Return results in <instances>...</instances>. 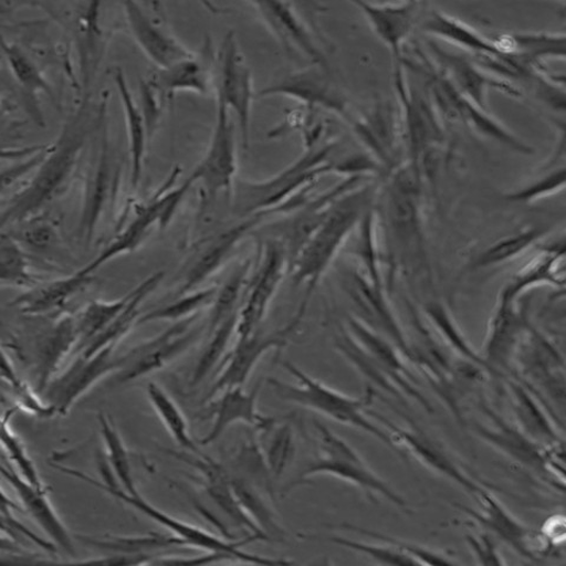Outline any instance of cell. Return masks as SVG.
<instances>
[{
  "instance_id": "6da1fadb",
  "label": "cell",
  "mask_w": 566,
  "mask_h": 566,
  "mask_svg": "<svg viewBox=\"0 0 566 566\" xmlns=\"http://www.w3.org/2000/svg\"><path fill=\"white\" fill-rule=\"evenodd\" d=\"M103 111L95 117L88 93L71 116L51 150L29 184L17 191L2 210V227L25 223L62 198L76 175L85 146Z\"/></svg>"
},
{
  "instance_id": "7a4b0ae2",
  "label": "cell",
  "mask_w": 566,
  "mask_h": 566,
  "mask_svg": "<svg viewBox=\"0 0 566 566\" xmlns=\"http://www.w3.org/2000/svg\"><path fill=\"white\" fill-rule=\"evenodd\" d=\"M377 198L378 188L371 184H363L343 195L334 202L325 221L293 261L290 274L295 286H306L305 295L292 317L296 326L304 321L318 283L347 244L365 212L375 206Z\"/></svg>"
},
{
  "instance_id": "3957f363",
  "label": "cell",
  "mask_w": 566,
  "mask_h": 566,
  "mask_svg": "<svg viewBox=\"0 0 566 566\" xmlns=\"http://www.w3.org/2000/svg\"><path fill=\"white\" fill-rule=\"evenodd\" d=\"M339 142L326 139L306 149L287 168L264 181L237 180L232 193V210L237 218L245 219L271 211L275 217L287 216L305 205L318 177L333 172L328 158Z\"/></svg>"
},
{
  "instance_id": "277c9868",
  "label": "cell",
  "mask_w": 566,
  "mask_h": 566,
  "mask_svg": "<svg viewBox=\"0 0 566 566\" xmlns=\"http://www.w3.org/2000/svg\"><path fill=\"white\" fill-rule=\"evenodd\" d=\"M281 365L296 380V384L269 378L268 382L279 399L375 437L402 457L388 432L368 417L369 406L376 397L374 388H367L363 396L352 397L311 377L292 363L282 361Z\"/></svg>"
},
{
  "instance_id": "5b68a950",
  "label": "cell",
  "mask_w": 566,
  "mask_h": 566,
  "mask_svg": "<svg viewBox=\"0 0 566 566\" xmlns=\"http://www.w3.org/2000/svg\"><path fill=\"white\" fill-rule=\"evenodd\" d=\"M317 437V455L295 480L285 488L292 492L304 486L318 475H329L356 486L368 500H385L398 507L407 509L406 500L365 462L360 453L348 442L334 433L324 423L313 420Z\"/></svg>"
},
{
  "instance_id": "8992f818",
  "label": "cell",
  "mask_w": 566,
  "mask_h": 566,
  "mask_svg": "<svg viewBox=\"0 0 566 566\" xmlns=\"http://www.w3.org/2000/svg\"><path fill=\"white\" fill-rule=\"evenodd\" d=\"M53 468L70 476L77 478V480L92 485L103 491L104 493L112 495V497H115L116 500L136 509L140 513H144L145 516L158 525H161L171 531L172 535L182 539L187 546L200 548V551L207 553L229 555L234 557L235 560L250 564L286 565L292 563L291 560L286 559H275L243 552L242 547L259 541V538L255 536H251L250 538L237 542L223 539L220 536L209 533V531L202 527L186 523L179 518H175L168 515V513L148 503L144 497H142L140 494H129L128 492L124 491L119 484L112 483L114 482L113 480L99 482L94 480L93 476L87 475L85 472L80 470L57 464L53 465Z\"/></svg>"
},
{
  "instance_id": "52a82bcc",
  "label": "cell",
  "mask_w": 566,
  "mask_h": 566,
  "mask_svg": "<svg viewBox=\"0 0 566 566\" xmlns=\"http://www.w3.org/2000/svg\"><path fill=\"white\" fill-rule=\"evenodd\" d=\"M180 174L181 169L175 168L151 199L137 209L134 219L122 229V232L104 248L97 258L81 270L87 274H95L102 265L122 255L135 252L155 228H166L193 186L187 179L180 187H176L177 177Z\"/></svg>"
},
{
  "instance_id": "ba28073f",
  "label": "cell",
  "mask_w": 566,
  "mask_h": 566,
  "mask_svg": "<svg viewBox=\"0 0 566 566\" xmlns=\"http://www.w3.org/2000/svg\"><path fill=\"white\" fill-rule=\"evenodd\" d=\"M483 412L488 422L473 423V431L478 437L512 462L564 491V448L545 449L523 434L515 423L507 422L489 407L484 406Z\"/></svg>"
},
{
  "instance_id": "9c48e42d",
  "label": "cell",
  "mask_w": 566,
  "mask_h": 566,
  "mask_svg": "<svg viewBox=\"0 0 566 566\" xmlns=\"http://www.w3.org/2000/svg\"><path fill=\"white\" fill-rule=\"evenodd\" d=\"M290 270V256L281 242L268 239L260 244L239 310L237 338H245L261 328Z\"/></svg>"
},
{
  "instance_id": "30bf717a",
  "label": "cell",
  "mask_w": 566,
  "mask_h": 566,
  "mask_svg": "<svg viewBox=\"0 0 566 566\" xmlns=\"http://www.w3.org/2000/svg\"><path fill=\"white\" fill-rule=\"evenodd\" d=\"M199 315L174 323L163 333L144 342L122 356V366L114 376L116 385H126L145 378L167 367L184 356L197 344L207 329V325L197 327Z\"/></svg>"
},
{
  "instance_id": "8fae6325",
  "label": "cell",
  "mask_w": 566,
  "mask_h": 566,
  "mask_svg": "<svg viewBox=\"0 0 566 566\" xmlns=\"http://www.w3.org/2000/svg\"><path fill=\"white\" fill-rule=\"evenodd\" d=\"M564 359L555 344L528 323L513 359L510 377L533 389L542 400V397L548 396L564 409Z\"/></svg>"
},
{
  "instance_id": "7c38bea8",
  "label": "cell",
  "mask_w": 566,
  "mask_h": 566,
  "mask_svg": "<svg viewBox=\"0 0 566 566\" xmlns=\"http://www.w3.org/2000/svg\"><path fill=\"white\" fill-rule=\"evenodd\" d=\"M395 86L403 147L409 155L407 164L417 170L421 156L438 149L444 140V128L428 94H423L407 82L400 63H397L395 69Z\"/></svg>"
},
{
  "instance_id": "4fadbf2b",
  "label": "cell",
  "mask_w": 566,
  "mask_h": 566,
  "mask_svg": "<svg viewBox=\"0 0 566 566\" xmlns=\"http://www.w3.org/2000/svg\"><path fill=\"white\" fill-rule=\"evenodd\" d=\"M492 489H485L474 499L480 509L462 504L454 507L465 513L471 522L480 525L509 545L521 557L539 562L552 554L553 548L543 538L538 530L523 523L497 499Z\"/></svg>"
},
{
  "instance_id": "5bb4252c",
  "label": "cell",
  "mask_w": 566,
  "mask_h": 566,
  "mask_svg": "<svg viewBox=\"0 0 566 566\" xmlns=\"http://www.w3.org/2000/svg\"><path fill=\"white\" fill-rule=\"evenodd\" d=\"M371 419L378 420L387 429L394 444L402 458L413 457L424 469L446 478L470 493L473 499L485 489L495 490L492 484L481 483L455 462L454 458L431 436L418 428H401L377 412H368Z\"/></svg>"
},
{
  "instance_id": "9a60e30c",
  "label": "cell",
  "mask_w": 566,
  "mask_h": 566,
  "mask_svg": "<svg viewBox=\"0 0 566 566\" xmlns=\"http://www.w3.org/2000/svg\"><path fill=\"white\" fill-rule=\"evenodd\" d=\"M238 146L237 128L230 112L218 103V116L208 150L188 179L201 184L209 201L221 193H232L237 182Z\"/></svg>"
},
{
  "instance_id": "2e32d148",
  "label": "cell",
  "mask_w": 566,
  "mask_h": 566,
  "mask_svg": "<svg viewBox=\"0 0 566 566\" xmlns=\"http://www.w3.org/2000/svg\"><path fill=\"white\" fill-rule=\"evenodd\" d=\"M217 99L233 112L243 148L250 145L251 118L255 98L253 77L239 49L237 35L229 31L223 39L218 61Z\"/></svg>"
},
{
  "instance_id": "e0dca14e",
  "label": "cell",
  "mask_w": 566,
  "mask_h": 566,
  "mask_svg": "<svg viewBox=\"0 0 566 566\" xmlns=\"http://www.w3.org/2000/svg\"><path fill=\"white\" fill-rule=\"evenodd\" d=\"M520 300L502 289L492 311L482 354L492 376L512 375L513 359L528 325L526 310L518 306Z\"/></svg>"
},
{
  "instance_id": "ac0fdd59",
  "label": "cell",
  "mask_w": 566,
  "mask_h": 566,
  "mask_svg": "<svg viewBox=\"0 0 566 566\" xmlns=\"http://www.w3.org/2000/svg\"><path fill=\"white\" fill-rule=\"evenodd\" d=\"M287 97L304 104L308 111L323 109L346 122L352 115L349 103L329 76L328 69L312 64L283 76L262 88L258 97Z\"/></svg>"
},
{
  "instance_id": "d6986e66",
  "label": "cell",
  "mask_w": 566,
  "mask_h": 566,
  "mask_svg": "<svg viewBox=\"0 0 566 566\" xmlns=\"http://www.w3.org/2000/svg\"><path fill=\"white\" fill-rule=\"evenodd\" d=\"M274 217L271 211L260 212V214L241 219L238 223L229 226L221 232L202 241L198 253L192 256L187 265L177 296L200 290L205 282L224 268V264L233 256L239 245L248 237H251L265 219Z\"/></svg>"
},
{
  "instance_id": "ffe728a7",
  "label": "cell",
  "mask_w": 566,
  "mask_h": 566,
  "mask_svg": "<svg viewBox=\"0 0 566 566\" xmlns=\"http://www.w3.org/2000/svg\"><path fill=\"white\" fill-rule=\"evenodd\" d=\"M114 349L115 346L105 347L92 357L80 353L61 376L51 380L42 397L57 416H66L98 381L118 371L122 357H116Z\"/></svg>"
},
{
  "instance_id": "44dd1931",
  "label": "cell",
  "mask_w": 566,
  "mask_h": 566,
  "mask_svg": "<svg viewBox=\"0 0 566 566\" xmlns=\"http://www.w3.org/2000/svg\"><path fill=\"white\" fill-rule=\"evenodd\" d=\"M347 122L368 155L388 175L401 166L397 163L403 146L401 120L391 102H379L360 115L352 113Z\"/></svg>"
},
{
  "instance_id": "7402d4cb",
  "label": "cell",
  "mask_w": 566,
  "mask_h": 566,
  "mask_svg": "<svg viewBox=\"0 0 566 566\" xmlns=\"http://www.w3.org/2000/svg\"><path fill=\"white\" fill-rule=\"evenodd\" d=\"M296 329L297 327L290 321L282 328L270 332L260 328L245 338H237L235 347L227 354L221 364L220 375L209 389L206 400L217 398L226 389L243 387L265 354L285 348Z\"/></svg>"
},
{
  "instance_id": "603a6c76",
  "label": "cell",
  "mask_w": 566,
  "mask_h": 566,
  "mask_svg": "<svg viewBox=\"0 0 566 566\" xmlns=\"http://www.w3.org/2000/svg\"><path fill=\"white\" fill-rule=\"evenodd\" d=\"M120 179V166L114 155L108 133L102 130L99 150L88 169L84 186V199L80 220V237L92 242L98 224L113 202Z\"/></svg>"
},
{
  "instance_id": "cb8c5ba5",
  "label": "cell",
  "mask_w": 566,
  "mask_h": 566,
  "mask_svg": "<svg viewBox=\"0 0 566 566\" xmlns=\"http://www.w3.org/2000/svg\"><path fill=\"white\" fill-rule=\"evenodd\" d=\"M365 176H349L346 179L321 195L310 199L304 206L283 216L273 224V235L269 239L277 240L286 248L291 265L298 253L310 241L315 230L325 221L335 201L343 195L365 184Z\"/></svg>"
},
{
  "instance_id": "d4e9b609",
  "label": "cell",
  "mask_w": 566,
  "mask_h": 566,
  "mask_svg": "<svg viewBox=\"0 0 566 566\" xmlns=\"http://www.w3.org/2000/svg\"><path fill=\"white\" fill-rule=\"evenodd\" d=\"M344 274L346 292L359 312L357 316L397 346L409 361V338L389 304L385 286L376 285L359 270L346 271Z\"/></svg>"
},
{
  "instance_id": "484cf974",
  "label": "cell",
  "mask_w": 566,
  "mask_h": 566,
  "mask_svg": "<svg viewBox=\"0 0 566 566\" xmlns=\"http://www.w3.org/2000/svg\"><path fill=\"white\" fill-rule=\"evenodd\" d=\"M436 65L452 83L455 91L478 108L489 112L488 93L490 88L515 98H522V88L494 78L478 66L467 53H457L442 49L436 42H429Z\"/></svg>"
},
{
  "instance_id": "4316f807",
  "label": "cell",
  "mask_w": 566,
  "mask_h": 566,
  "mask_svg": "<svg viewBox=\"0 0 566 566\" xmlns=\"http://www.w3.org/2000/svg\"><path fill=\"white\" fill-rule=\"evenodd\" d=\"M274 39L287 52L301 55L312 64L328 69L324 49L318 44L312 29L297 12L295 4L286 2L251 3Z\"/></svg>"
},
{
  "instance_id": "83f0119b",
  "label": "cell",
  "mask_w": 566,
  "mask_h": 566,
  "mask_svg": "<svg viewBox=\"0 0 566 566\" xmlns=\"http://www.w3.org/2000/svg\"><path fill=\"white\" fill-rule=\"evenodd\" d=\"M506 379L515 427L545 449L564 448L563 428L547 405L516 378Z\"/></svg>"
},
{
  "instance_id": "f1b7e54d",
  "label": "cell",
  "mask_w": 566,
  "mask_h": 566,
  "mask_svg": "<svg viewBox=\"0 0 566 566\" xmlns=\"http://www.w3.org/2000/svg\"><path fill=\"white\" fill-rule=\"evenodd\" d=\"M346 329L367 356L396 380L405 397L415 399L424 410L433 412L429 400L413 386L412 371L397 346L367 326L357 315L348 316Z\"/></svg>"
},
{
  "instance_id": "f546056e",
  "label": "cell",
  "mask_w": 566,
  "mask_h": 566,
  "mask_svg": "<svg viewBox=\"0 0 566 566\" xmlns=\"http://www.w3.org/2000/svg\"><path fill=\"white\" fill-rule=\"evenodd\" d=\"M123 8L134 40L157 69L195 56L192 51L146 11L144 4L124 2Z\"/></svg>"
},
{
  "instance_id": "4dcf8cb0",
  "label": "cell",
  "mask_w": 566,
  "mask_h": 566,
  "mask_svg": "<svg viewBox=\"0 0 566 566\" xmlns=\"http://www.w3.org/2000/svg\"><path fill=\"white\" fill-rule=\"evenodd\" d=\"M261 382L251 392H245L243 387L226 389L217 398L210 400V416L212 427L201 439V446H211L234 423L245 422L252 424L256 431L263 432L276 422L274 418L264 417L258 411V399Z\"/></svg>"
},
{
  "instance_id": "1f68e13d",
  "label": "cell",
  "mask_w": 566,
  "mask_h": 566,
  "mask_svg": "<svg viewBox=\"0 0 566 566\" xmlns=\"http://www.w3.org/2000/svg\"><path fill=\"white\" fill-rule=\"evenodd\" d=\"M377 38L392 52L396 63L402 60V48L410 39L421 12L419 2H354Z\"/></svg>"
},
{
  "instance_id": "d6a6232c",
  "label": "cell",
  "mask_w": 566,
  "mask_h": 566,
  "mask_svg": "<svg viewBox=\"0 0 566 566\" xmlns=\"http://www.w3.org/2000/svg\"><path fill=\"white\" fill-rule=\"evenodd\" d=\"M2 474L6 481L15 491L21 503L29 513V516L44 531L49 539L61 547L70 556H76V548L73 537L55 509L52 507L46 489H39L28 483L13 469L2 467Z\"/></svg>"
},
{
  "instance_id": "836d02e7",
  "label": "cell",
  "mask_w": 566,
  "mask_h": 566,
  "mask_svg": "<svg viewBox=\"0 0 566 566\" xmlns=\"http://www.w3.org/2000/svg\"><path fill=\"white\" fill-rule=\"evenodd\" d=\"M538 254L528 261L503 287L513 297L521 298L537 287H565V242L564 238L539 244Z\"/></svg>"
},
{
  "instance_id": "e575fe53",
  "label": "cell",
  "mask_w": 566,
  "mask_h": 566,
  "mask_svg": "<svg viewBox=\"0 0 566 566\" xmlns=\"http://www.w3.org/2000/svg\"><path fill=\"white\" fill-rule=\"evenodd\" d=\"M94 274L82 270L65 277L40 283L20 296H17L11 306L28 315H44L63 311L82 291L92 285Z\"/></svg>"
},
{
  "instance_id": "d590c367",
  "label": "cell",
  "mask_w": 566,
  "mask_h": 566,
  "mask_svg": "<svg viewBox=\"0 0 566 566\" xmlns=\"http://www.w3.org/2000/svg\"><path fill=\"white\" fill-rule=\"evenodd\" d=\"M80 334L77 317L63 315L49 327L38 344V391L43 396L48 385L56 377L61 365L73 350H77Z\"/></svg>"
},
{
  "instance_id": "8d00e7d4",
  "label": "cell",
  "mask_w": 566,
  "mask_h": 566,
  "mask_svg": "<svg viewBox=\"0 0 566 566\" xmlns=\"http://www.w3.org/2000/svg\"><path fill=\"white\" fill-rule=\"evenodd\" d=\"M422 30L432 39L444 41L453 48L462 49L468 56H503L505 53L500 49L494 40L478 32L467 23L457 20V18L439 11L432 10Z\"/></svg>"
},
{
  "instance_id": "74e56055",
  "label": "cell",
  "mask_w": 566,
  "mask_h": 566,
  "mask_svg": "<svg viewBox=\"0 0 566 566\" xmlns=\"http://www.w3.org/2000/svg\"><path fill=\"white\" fill-rule=\"evenodd\" d=\"M505 55L517 57L526 66L547 73L546 60H565V33L522 32L494 40Z\"/></svg>"
},
{
  "instance_id": "f35d334b",
  "label": "cell",
  "mask_w": 566,
  "mask_h": 566,
  "mask_svg": "<svg viewBox=\"0 0 566 566\" xmlns=\"http://www.w3.org/2000/svg\"><path fill=\"white\" fill-rule=\"evenodd\" d=\"M148 82L164 98L177 93L207 96L214 86L207 62L197 55L165 69H156Z\"/></svg>"
},
{
  "instance_id": "ab89813d",
  "label": "cell",
  "mask_w": 566,
  "mask_h": 566,
  "mask_svg": "<svg viewBox=\"0 0 566 566\" xmlns=\"http://www.w3.org/2000/svg\"><path fill=\"white\" fill-rule=\"evenodd\" d=\"M165 276V272H156L142 281L139 285L130 292L127 306L124 307L115 318V322L80 353L84 354L85 357H92L105 347H116L117 343H119L134 326L138 325L142 316V305H144L148 296L161 285Z\"/></svg>"
},
{
  "instance_id": "60d3db41",
  "label": "cell",
  "mask_w": 566,
  "mask_h": 566,
  "mask_svg": "<svg viewBox=\"0 0 566 566\" xmlns=\"http://www.w3.org/2000/svg\"><path fill=\"white\" fill-rule=\"evenodd\" d=\"M114 78L124 109V116H126L127 122L132 161V187L134 190H137L140 184L142 174H144L146 149L150 139L145 117L142 115L139 106L134 101L127 80L124 77L120 69H116Z\"/></svg>"
},
{
  "instance_id": "b9f144b4",
  "label": "cell",
  "mask_w": 566,
  "mask_h": 566,
  "mask_svg": "<svg viewBox=\"0 0 566 566\" xmlns=\"http://www.w3.org/2000/svg\"><path fill=\"white\" fill-rule=\"evenodd\" d=\"M548 232H551L548 227L531 226L522 229L518 233L504 237L486 247L483 252L468 263L465 273L497 268V265L515 260L530 248L537 245Z\"/></svg>"
},
{
  "instance_id": "7bdbcfd3",
  "label": "cell",
  "mask_w": 566,
  "mask_h": 566,
  "mask_svg": "<svg viewBox=\"0 0 566 566\" xmlns=\"http://www.w3.org/2000/svg\"><path fill=\"white\" fill-rule=\"evenodd\" d=\"M75 538L88 547L97 548V551L130 556L155 555V553L165 552L168 548L187 546L179 537L161 534L104 537L76 535Z\"/></svg>"
},
{
  "instance_id": "ee69618b",
  "label": "cell",
  "mask_w": 566,
  "mask_h": 566,
  "mask_svg": "<svg viewBox=\"0 0 566 566\" xmlns=\"http://www.w3.org/2000/svg\"><path fill=\"white\" fill-rule=\"evenodd\" d=\"M253 265L254 260L252 259H247L238 263L232 273H230L223 282V285L218 289L206 324L208 334L214 331L230 315L239 312L240 308H238V306L240 301L243 300Z\"/></svg>"
},
{
  "instance_id": "f6af8a7d",
  "label": "cell",
  "mask_w": 566,
  "mask_h": 566,
  "mask_svg": "<svg viewBox=\"0 0 566 566\" xmlns=\"http://www.w3.org/2000/svg\"><path fill=\"white\" fill-rule=\"evenodd\" d=\"M0 283L2 287L27 291L42 283L32 272L21 242L6 232L0 238Z\"/></svg>"
},
{
  "instance_id": "bcb514c9",
  "label": "cell",
  "mask_w": 566,
  "mask_h": 566,
  "mask_svg": "<svg viewBox=\"0 0 566 566\" xmlns=\"http://www.w3.org/2000/svg\"><path fill=\"white\" fill-rule=\"evenodd\" d=\"M230 485H232L245 515L252 520L261 533L270 541L285 542V528L279 524L274 511L262 499L255 488L235 476H230Z\"/></svg>"
},
{
  "instance_id": "7dc6e473",
  "label": "cell",
  "mask_w": 566,
  "mask_h": 566,
  "mask_svg": "<svg viewBox=\"0 0 566 566\" xmlns=\"http://www.w3.org/2000/svg\"><path fill=\"white\" fill-rule=\"evenodd\" d=\"M147 397L176 444L192 454H201L190 436L185 413L165 389L155 382H149L147 386Z\"/></svg>"
},
{
  "instance_id": "c3c4849f",
  "label": "cell",
  "mask_w": 566,
  "mask_h": 566,
  "mask_svg": "<svg viewBox=\"0 0 566 566\" xmlns=\"http://www.w3.org/2000/svg\"><path fill=\"white\" fill-rule=\"evenodd\" d=\"M424 314H427L430 324L440 336V339L454 350L463 361L481 367L491 375V370L484 361L482 354L476 353L470 345L463 332L460 331L454 318L444 306L430 304L424 308Z\"/></svg>"
},
{
  "instance_id": "681fc988",
  "label": "cell",
  "mask_w": 566,
  "mask_h": 566,
  "mask_svg": "<svg viewBox=\"0 0 566 566\" xmlns=\"http://www.w3.org/2000/svg\"><path fill=\"white\" fill-rule=\"evenodd\" d=\"M239 312L230 315L214 331L209 333L210 339L195 365L190 386L197 387L206 380L212 370L226 359L228 348L234 336H237Z\"/></svg>"
},
{
  "instance_id": "f907efd6",
  "label": "cell",
  "mask_w": 566,
  "mask_h": 566,
  "mask_svg": "<svg viewBox=\"0 0 566 566\" xmlns=\"http://www.w3.org/2000/svg\"><path fill=\"white\" fill-rule=\"evenodd\" d=\"M129 298L130 292L114 301L95 300L76 316L80 334L78 353L115 322V318L127 306Z\"/></svg>"
},
{
  "instance_id": "816d5d0a",
  "label": "cell",
  "mask_w": 566,
  "mask_h": 566,
  "mask_svg": "<svg viewBox=\"0 0 566 566\" xmlns=\"http://www.w3.org/2000/svg\"><path fill=\"white\" fill-rule=\"evenodd\" d=\"M2 51L13 78L28 95L35 98V96L43 93L53 98L52 85L21 46L3 40Z\"/></svg>"
},
{
  "instance_id": "f5cc1de1",
  "label": "cell",
  "mask_w": 566,
  "mask_h": 566,
  "mask_svg": "<svg viewBox=\"0 0 566 566\" xmlns=\"http://www.w3.org/2000/svg\"><path fill=\"white\" fill-rule=\"evenodd\" d=\"M218 287L200 289L177 296L171 304L153 310L140 316L138 325H146L157 322H182L186 318L199 315L202 310L212 305Z\"/></svg>"
},
{
  "instance_id": "db71d44e",
  "label": "cell",
  "mask_w": 566,
  "mask_h": 566,
  "mask_svg": "<svg viewBox=\"0 0 566 566\" xmlns=\"http://www.w3.org/2000/svg\"><path fill=\"white\" fill-rule=\"evenodd\" d=\"M101 434L104 440L106 454L116 475L119 486L133 495L140 494L136 488L130 464L129 453L124 441L115 428L112 419L104 413H98Z\"/></svg>"
},
{
  "instance_id": "11a10c76",
  "label": "cell",
  "mask_w": 566,
  "mask_h": 566,
  "mask_svg": "<svg viewBox=\"0 0 566 566\" xmlns=\"http://www.w3.org/2000/svg\"><path fill=\"white\" fill-rule=\"evenodd\" d=\"M2 379L9 387L10 395L15 402V409H21L33 417L42 419L57 416L56 410L18 376L6 352H3Z\"/></svg>"
},
{
  "instance_id": "9f6ffc18",
  "label": "cell",
  "mask_w": 566,
  "mask_h": 566,
  "mask_svg": "<svg viewBox=\"0 0 566 566\" xmlns=\"http://www.w3.org/2000/svg\"><path fill=\"white\" fill-rule=\"evenodd\" d=\"M268 431L271 436L262 453L271 474L279 478L294 458V431L291 423H282L276 427V422Z\"/></svg>"
},
{
  "instance_id": "6f0895ef",
  "label": "cell",
  "mask_w": 566,
  "mask_h": 566,
  "mask_svg": "<svg viewBox=\"0 0 566 566\" xmlns=\"http://www.w3.org/2000/svg\"><path fill=\"white\" fill-rule=\"evenodd\" d=\"M340 528L350 531V533L359 534L363 536H367L369 538L377 539L378 542H386L395 545L401 553L411 557L417 565H457L459 564L457 560L451 558L450 556L439 553L437 551H432V548L413 544L411 542H406L399 538H395L391 536L382 535L377 533V531H371L368 528H364L360 526L352 525V524H342Z\"/></svg>"
},
{
  "instance_id": "680465c9",
  "label": "cell",
  "mask_w": 566,
  "mask_h": 566,
  "mask_svg": "<svg viewBox=\"0 0 566 566\" xmlns=\"http://www.w3.org/2000/svg\"><path fill=\"white\" fill-rule=\"evenodd\" d=\"M17 409L9 410L3 417L2 442L9 459L20 471L21 476L31 485L39 489H46L39 469L35 468L21 438H18L10 427V419Z\"/></svg>"
},
{
  "instance_id": "91938a15",
  "label": "cell",
  "mask_w": 566,
  "mask_h": 566,
  "mask_svg": "<svg viewBox=\"0 0 566 566\" xmlns=\"http://www.w3.org/2000/svg\"><path fill=\"white\" fill-rule=\"evenodd\" d=\"M325 541L365 555L382 565H417L411 557L401 553L395 545L386 542L374 544L339 536H327Z\"/></svg>"
},
{
  "instance_id": "94428289",
  "label": "cell",
  "mask_w": 566,
  "mask_h": 566,
  "mask_svg": "<svg viewBox=\"0 0 566 566\" xmlns=\"http://www.w3.org/2000/svg\"><path fill=\"white\" fill-rule=\"evenodd\" d=\"M565 187V167H558L545 174L539 180L505 193V199L516 203H534L552 197Z\"/></svg>"
},
{
  "instance_id": "6125c7cd",
  "label": "cell",
  "mask_w": 566,
  "mask_h": 566,
  "mask_svg": "<svg viewBox=\"0 0 566 566\" xmlns=\"http://www.w3.org/2000/svg\"><path fill=\"white\" fill-rule=\"evenodd\" d=\"M52 145L41 146L28 157L22 158V163L12 165L4 168L2 171V191L3 195L7 190L14 187L18 182L22 181L27 175L32 171H38L44 159L48 157Z\"/></svg>"
},
{
  "instance_id": "be15d7a7",
  "label": "cell",
  "mask_w": 566,
  "mask_h": 566,
  "mask_svg": "<svg viewBox=\"0 0 566 566\" xmlns=\"http://www.w3.org/2000/svg\"><path fill=\"white\" fill-rule=\"evenodd\" d=\"M465 539L478 564L485 566L506 565L500 548L486 531L480 534H468Z\"/></svg>"
},
{
  "instance_id": "e7e4bbea",
  "label": "cell",
  "mask_w": 566,
  "mask_h": 566,
  "mask_svg": "<svg viewBox=\"0 0 566 566\" xmlns=\"http://www.w3.org/2000/svg\"><path fill=\"white\" fill-rule=\"evenodd\" d=\"M161 95H159L149 82H140V106L139 109L146 120V126L151 140L153 135L161 117L164 105Z\"/></svg>"
},
{
  "instance_id": "03108f58",
  "label": "cell",
  "mask_w": 566,
  "mask_h": 566,
  "mask_svg": "<svg viewBox=\"0 0 566 566\" xmlns=\"http://www.w3.org/2000/svg\"><path fill=\"white\" fill-rule=\"evenodd\" d=\"M545 542L554 548L563 547L566 537V522L562 513L548 517L539 531Z\"/></svg>"
},
{
  "instance_id": "003e7915",
  "label": "cell",
  "mask_w": 566,
  "mask_h": 566,
  "mask_svg": "<svg viewBox=\"0 0 566 566\" xmlns=\"http://www.w3.org/2000/svg\"><path fill=\"white\" fill-rule=\"evenodd\" d=\"M30 221L32 224L23 230L22 240L34 248L48 247L56 237L55 230L49 223L34 222V219Z\"/></svg>"
}]
</instances>
